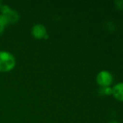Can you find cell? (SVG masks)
I'll return each instance as SVG.
<instances>
[{"label":"cell","mask_w":123,"mask_h":123,"mask_svg":"<svg viewBox=\"0 0 123 123\" xmlns=\"http://www.w3.org/2000/svg\"><path fill=\"white\" fill-rule=\"evenodd\" d=\"M99 93L102 95H109L112 93V89L109 86H101Z\"/></svg>","instance_id":"obj_6"},{"label":"cell","mask_w":123,"mask_h":123,"mask_svg":"<svg viewBox=\"0 0 123 123\" xmlns=\"http://www.w3.org/2000/svg\"><path fill=\"white\" fill-rule=\"evenodd\" d=\"M1 11L2 14L6 15V14H7L11 11V9L7 5H3L1 6Z\"/></svg>","instance_id":"obj_7"},{"label":"cell","mask_w":123,"mask_h":123,"mask_svg":"<svg viewBox=\"0 0 123 123\" xmlns=\"http://www.w3.org/2000/svg\"><path fill=\"white\" fill-rule=\"evenodd\" d=\"M118 123L117 122H116V121H112V122H111V123Z\"/></svg>","instance_id":"obj_10"},{"label":"cell","mask_w":123,"mask_h":123,"mask_svg":"<svg viewBox=\"0 0 123 123\" xmlns=\"http://www.w3.org/2000/svg\"><path fill=\"white\" fill-rule=\"evenodd\" d=\"M112 94L119 100L123 101V83L116 84L112 89Z\"/></svg>","instance_id":"obj_4"},{"label":"cell","mask_w":123,"mask_h":123,"mask_svg":"<svg viewBox=\"0 0 123 123\" xmlns=\"http://www.w3.org/2000/svg\"><path fill=\"white\" fill-rule=\"evenodd\" d=\"M15 58L7 51H0V72H8L14 68Z\"/></svg>","instance_id":"obj_1"},{"label":"cell","mask_w":123,"mask_h":123,"mask_svg":"<svg viewBox=\"0 0 123 123\" xmlns=\"http://www.w3.org/2000/svg\"><path fill=\"white\" fill-rule=\"evenodd\" d=\"M32 34L34 37L37 39L44 38L46 34V29L42 25H36L32 30Z\"/></svg>","instance_id":"obj_3"},{"label":"cell","mask_w":123,"mask_h":123,"mask_svg":"<svg viewBox=\"0 0 123 123\" xmlns=\"http://www.w3.org/2000/svg\"><path fill=\"white\" fill-rule=\"evenodd\" d=\"M6 16L9 19V23H15L19 20V14L14 10L11 9V11L7 14H6Z\"/></svg>","instance_id":"obj_5"},{"label":"cell","mask_w":123,"mask_h":123,"mask_svg":"<svg viewBox=\"0 0 123 123\" xmlns=\"http://www.w3.org/2000/svg\"><path fill=\"white\" fill-rule=\"evenodd\" d=\"M112 81V76L107 71H102L97 76V82L101 86H109Z\"/></svg>","instance_id":"obj_2"},{"label":"cell","mask_w":123,"mask_h":123,"mask_svg":"<svg viewBox=\"0 0 123 123\" xmlns=\"http://www.w3.org/2000/svg\"><path fill=\"white\" fill-rule=\"evenodd\" d=\"M115 4H116V6H117V8H119L120 9H123V0L116 1Z\"/></svg>","instance_id":"obj_8"},{"label":"cell","mask_w":123,"mask_h":123,"mask_svg":"<svg viewBox=\"0 0 123 123\" xmlns=\"http://www.w3.org/2000/svg\"><path fill=\"white\" fill-rule=\"evenodd\" d=\"M4 27L0 24V35H1V34L3 33V32H4Z\"/></svg>","instance_id":"obj_9"}]
</instances>
